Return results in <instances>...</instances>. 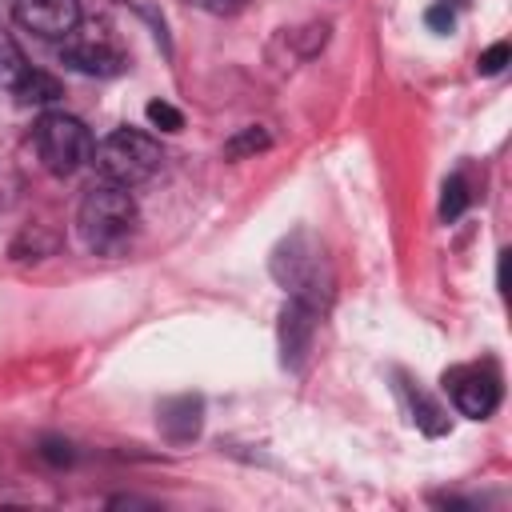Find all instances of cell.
Segmentation results:
<instances>
[{
  "label": "cell",
  "mask_w": 512,
  "mask_h": 512,
  "mask_svg": "<svg viewBox=\"0 0 512 512\" xmlns=\"http://www.w3.org/2000/svg\"><path fill=\"white\" fill-rule=\"evenodd\" d=\"M192 8H200V12H212V16H236L248 0H188Z\"/></svg>",
  "instance_id": "obj_19"
},
{
  "label": "cell",
  "mask_w": 512,
  "mask_h": 512,
  "mask_svg": "<svg viewBox=\"0 0 512 512\" xmlns=\"http://www.w3.org/2000/svg\"><path fill=\"white\" fill-rule=\"evenodd\" d=\"M508 56H512V48H508V40H496L488 52H480V60H476V68L484 72V76H496V72H504V64H508Z\"/></svg>",
  "instance_id": "obj_17"
},
{
  "label": "cell",
  "mask_w": 512,
  "mask_h": 512,
  "mask_svg": "<svg viewBox=\"0 0 512 512\" xmlns=\"http://www.w3.org/2000/svg\"><path fill=\"white\" fill-rule=\"evenodd\" d=\"M268 148H272V136H268V128H260V124H248V128H240L236 136L224 140V156H228V160H244V156L268 152Z\"/></svg>",
  "instance_id": "obj_12"
},
{
  "label": "cell",
  "mask_w": 512,
  "mask_h": 512,
  "mask_svg": "<svg viewBox=\"0 0 512 512\" xmlns=\"http://www.w3.org/2000/svg\"><path fill=\"white\" fill-rule=\"evenodd\" d=\"M424 24L432 28V32H452L456 28V12H452V4H432L428 12H424Z\"/></svg>",
  "instance_id": "obj_18"
},
{
  "label": "cell",
  "mask_w": 512,
  "mask_h": 512,
  "mask_svg": "<svg viewBox=\"0 0 512 512\" xmlns=\"http://www.w3.org/2000/svg\"><path fill=\"white\" fill-rule=\"evenodd\" d=\"M12 96H16L20 104H52V100L64 96V88H60L56 76H48V72H40V68H28L24 80L12 88Z\"/></svg>",
  "instance_id": "obj_11"
},
{
  "label": "cell",
  "mask_w": 512,
  "mask_h": 512,
  "mask_svg": "<svg viewBox=\"0 0 512 512\" xmlns=\"http://www.w3.org/2000/svg\"><path fill=\"white\" fill-rule=\"evenodd\" d=\"M36 152H40V164L52 172V176H72L80 172L96 144H92V132L84 128V120L68 116V112H44L36 120Z\"/></svg>",
  "instance_id": "obj_4"
},
{
  "label": "cell",
  "mask_w": 512,
  "mask_h": 512,
  "mask_svg": "<svg viewBox=\"0 0 512 512\" xmlns=\"http://www.w3.org/2000/svg\"><path fill=\"white\" fill-rule=\"evenodd\" d=\"M136 220H140V212H136L132 192L112 180L92 184L76 208V232H80L84 248H92L100 256L120 252L136 232Z\"/></svg>",
  "instance_id": "obj_2"
},
{
  "label": "cell",
  "mask_w": 512,
  "mask_h": 512,
  "mask_svg": "<svg viewBox=\"0 0 512 512\" xmlns=\"http://www.w3.org/2000/svg\"><path fill=\"white\" fill-rule=\"evenodd\" d=\"M468 204H472V192H468L464 176H448V180H444V188H440V220H444V224L460 220Z\"/></svg>",
  "instance_id": "obj_13"
},
{
  "label": "cell",
  "mask_w": 512,
  "mask_h": 512,
  "mask_svg": "<svg viewBox=\"0 0 512 512\" xmlns=\"http://www.w3.org/2000/svg\"><path fill=\"white\" fill-rule=\"evenodd\" d=\"M60 60L80 76H120L128 68V56L112 48L108 40H72L60 48Z\"/></svg>",
  "instance_id": "obj_8"
},
{
  "label": "cell",
  "mask_w": 512,
  "mask_h": 512,
  "mask_svg": "<svg viewBox=\"0 0 512 512\" xmlns=\"http://www.w3.org/2000/svg\"><path fill=\"white\" fill-rule=\"evenodd\" d=\"M444 388L456 404L460 416L468 420H488L496 408H500V372L492 364H456L444 372Z\"/></svg>",
  "instance_id": "obj_5"
},
{
  "label": "cell",
  "mask_w": 512,
  "mask_h": 512,
  "mask_svg": "<svg viewBox=\"0 0 512 512\" xmlns=\"http://www.w3.org/2000/svg\"><path fill=\"white\" fill-rule=\"evenodd\" d=\"M156 424L164 432L168 444H188L200 436V424H204V400L200 396H168L160 408H156Z\"/></svg>",
  "instance_id": "obj_9"
},
{
  "label": "cell",
  "mask_w": 512,
  "mask_h": 512,
  "mask_svg": "<svg viewBox=\"0 0 512 512\" xmlns=\"http://www.w3.org/2000/svg\"><path fill=\"white\" fill-rule=\"evenodd\" d=\"M316 320H320V312H312L308 304H300V300H288L284 304L280 324H276V344H280V364L288 372H296L308 360L312 336H316Z\"/></svg>",
  "instance_id": "obj_7"
},
{
  "label": "cell",
  "mask_w": 512,
  "mask_h": 512,
  "mask_svg": "<svg viewBox=\"0 0 512 512\" xmlns=\"http://www.w3.org/2000/svg\"><path fill=\"white\" fill-rule=\"evenodd\" d=\"M36 452H40V460H44V464H52V468H68V464L76 460L72 444H68V440H60V436H44Z\"/></svg>",
  "instance_id": "obj_16"
},
{
  "label": "cell",
  "mask_w": 512,
  "mask_h": 512,
  "mask_svg": "<svg viewBox=\"0 0 512 512\" xmlns=\"http://www.w3.org/2000/svg\"><path fill=\"white\" fill-rule=\"evenodd\" d=\"M144 116H148V124H152V128H160V132H180V128H184V112H180V108H172L168 100H148Z\"/></svg>",
  "instance_id": "obj_15"
},
{
  "label": "cell",
  "mask_w": 512,
  "mask_h": 512,
  "mask_svg": "<svg viewBox=\"0 0 512 512\" xmlns=\"http://www.w3.org/2000/svg\"><path fill=\"white\" fill-rule=\"evenodd\" d=\"M272 280L288 292V300H300L308 304L312 312H324L332 304V292H336V276H332V260L324 252V244L308 232V228H296L288 232L276 248H272Z\"/></svg>",
  "instance_id": "obj_1"
},
{
  "label": "cell",
  "mask_w": 512,
  "mask_h": 512,
  "mask_svg": "<svg viewBox=\"0 0 512 512\" xmlns=\"http://www.w3.org/2000/svg\"><path fill=\"white\" fill-rule=\"evenodd\" d=\"M444 4H468V0H444Z\"/></svg>",
  "instance_id": "obj_20"
},
{
  "label": "cell",
  "mask_w": 512,
  "mask_h": 512,
  "mask_svg": "<svg viewBox=\"0 0 512 512\" xmlns=\"http://www.w3.org/2000/svg\"><path fill=\"white\" fill-rule=\"evenodd\" d=\"M12 16L40 40H64L80 24V0H12Z\"/></svg>",
  "instance_id": "obj_6"
},
{
  "label": "cell",
  "mask_w": 512,
  "mask_h": 512,
  "mask_svg": "<svg viewBox=\"0 0 512 512\" xmlns=\"http://www.w3.org/2000/svg\"><path fill=\"white\" fill-rule=\"evenodd\" d=\"M32 64L24 60V52L12 44V40H0V88H16L20 80H24V72H28Z\"/></svg>",
  "instance_id": "obj_14"
},
{
  "label": "cell",
  "mask_w": 512,
  "mask_h": 512,
  "mask_svg": "<svg viewBox=\"0 0 512 512\" xmlns=\"http://www.w3.org/2000/svg\"><path fill=\"white\" fill-rule=\"evenodd\" d=\"M92 160H96V172L104 180L124 184V188H136V184H144V180H152L160 172V160L164 156H160V144L148 132L116 128V132H108L96 144Z\"/></svg>",
  "instance_id": "obj_3"
},
{
  "label": "cell",
  "mask_w": 512,
  "mask_h": 512,
  "mask_svg": "<svg viewBox=\"0 0 512 512\" xmlns=\"http://www.w3.org/2000/svg\"><path fill=\"white\" fill-rule=\"evenodd\" d=\"M400 392L408 396V412H412V420H416V428H420V432H428V436H444V432L452 428V420H448L444 404H440L436 396H428L420 384H412V380H404V376H400Z\"/></svg>",
  "instance_id": "obj_10"
}]
</instances>
